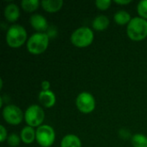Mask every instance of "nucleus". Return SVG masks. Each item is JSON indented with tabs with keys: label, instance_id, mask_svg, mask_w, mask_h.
Listing matches in <instances>:
<instances>
[{
	"label": "nucleus",
	"instance_id": "1",
	"mask_svg": "<svg viewBox=\"0 0 147 147\" xmlns=\"http://www.w3.org/2000/svg\"><path fill=\"white\" fill-rule=\"evenodd\" d=\"M127 33L128 37L134 41L144 40L147 37V21L142 17L132 18L127 24Z\"/></svg>",
	"mask_w": 147,
	"mask_h": 147
},
{
	"label": "nucleus",
	"instance_id": "2",
	"mask_svg": "<svg viewBox=\"0 0 147 147\" xmlns=\"http://www.w3.org/2000/svg\"><path fill=\"white\" fill-rule=\"evenodd\" d=\"M49 45V37L46 33H35L27 41L28 51L34 55L44 53Z\"/></svg>",
	"mask_w": 147,
	"mask_h": 147
},
{
	"label": "nucleus",
	"instance_id": "3",
	"mask_svg": "<svg viewBox=\"0 0 147 147\" xmlns=\"http://www.w3.org/2000/svg\"><path fill=\"white\" fill-rule=\"evenodd\" d=\"M27 31L26 29L18 24L12 25L7 31L6 42L13 48H18L22 46L27 40Z\"/></svg>",
	"mask_w": 147,
	"mask_h": 147
},
{
	"label": "nucleus",
	"instance_id": "4",
	"mask_svg": "<svg viewBox=\"0 0 147 147\" xmlns=\"http://www.w3.org/2000/svg\"><path fill=\"white\" fill-rule=\"evenodd\" d=\"M94 40V33L88 27H80L77 28L71 35V43L77 47H86L90 46Z\"/></svg>",
	"mask_w": 147,
	"mask_h": 147
},
{
	"label": "nucleus",
	"instance_id": "5",
	"mask_svg": "<svg viewBox=\"0 0 147 147\" xmlns=\"http://www.w3.org/2000/svg\"><path fill=\"white\" fill-rule=\"evenodd\" d=\"M24 119L28 126L32 127H39L44 121L45 113L39 105H31L26 109Z\"/></svg>",
	"mask_w": 147,
	"mask_h": 147
},
{
	"label": "nucleus",
	"instance_id": "6",
	"mask_svg": "<svg viewBox=\"0 0 147 147\" xmlns=\"http://www.w3.org/2000/svg\"><path fill=\"white\" fill-rule=\"evenodd\" d=\"M55 140V132L51 126L41 125L36 130V141L41 147L52 146Z\"/></svg>",
	"mask_w": 147,
	"mask_h": 147
},
{
	"label": "nucleus",
	"instance_id": "7",
	"mask_svg": "<svg viewBox=\"0 0 147 147\" xmlns=\"http://www.w3.org/2000/svg\"><path fill=\"white\" fill-rule=\"evenodd\" d=\"M76 106L78 110L84 114H90L96 108V100L89 92L80 93L76 99Z\"/></svg>",
	"mask_w": 147,
	"mask_h": 147
},
{
	"label": "nucleus",
	"instance_id": "8",
	"mask_svg": "<svg viewBox=\"0 0 147 147\" xmlns=\"http://www.w3.org/2000/svg\"><path fill=\"white\" fill-rule=\"evenodd\" d=\"M3 117L7 123L13 126H17L22 122L24 116L19 107L9 104L3 108Z\"/></svg>",
	"mask_w": 147,
	"mask_h": 147
},
{
	"label": "nucleus",
	"instance_id": "9",
	"mask_svg": "<svg viewBox=\"0 0 147 147\" xmlns=\"http://www.w3.org/2000/svg\"><path fill=\"white\" fill-rule=\"evenodd\" d=\"M30 24L34 29L38 31V33H44L48 28L47 19L40 14H34L31 16Z\"/></svg>",
	"mask_w": 147,
	"mask_h": 147
},
{
	"label": "nucleus",
	"instance_id": "10",
	"mask_svg": "<svg viewBox=\"0 0 147 147\" xmlns=\"http://www.w3.org/2000/svg\"><path fill=\"white\" fill-rule=\"evenodd\" d=\"M39 102L45 108H52L56 102V96L50 90H41L39 93Z\"/></svg>",
	"mask_w": 147,
	"mask_h": 147
},
{
	"label": "nucleus",
	"instance_id": "11",
	"mask_svg": "<svg viewBox=\"0 0 147 147\" xmlns=\"http://www.w3.org/2000/svg\"><path fill=\"white\" fill-rule=\"evenodd\" d=\"M4 17L7 21L10 22H14L17 21L20 16V9L19 7L15 3H9L4 8Z\"/></svg>",
	"mask_w": 147,
	"mask_h": 147
},
{
	"label": "nucleus",
	"instance_id": "12",
	"mask_svg": "<svg viewBox=\"0 0 147 147\" xmlns=\"http://www.w3.org/2000/svg\"><path fill=\"white\" fill-rule=\"evenodd\" d=\"M21 140L25 144H31L36 140V131H34V127L26 126L21 131Z\"/></svg>",
	"mask_w": 147,
	"mask_h": 147
},
{
	"label": "nucleus",
	"instance_id": "13",
	"mask_svg": "<svg viewBox=\"0 0 147 147\" xmlns=\"http://www.w3.org/2000/svg\"><path fill=\"white\" fill-rule=\"evenodd\" d=\"M64 4L62 0H43L41 1V6L43 9L50 13L59 11Z\"/></svg>",
	"mask_w": 147,
	"mask_h": 147
},
{
	"label": "nucleus",
	"instance_id": "14",
	"mask_svg": "<svg viewBox=\"0 0 147 147\" xmlns=\"http://www.w3.org/2000/svg\"><path fill=\"white\" fill-rule=\"evenodd\" d=\"M82 143L80 139L74 134H67L65 135L62 140L60 147H81Z\"/></svg>",
	"mask_w": 147,
	"mask_h": 147
},
{
	"label": "nucleus",
	"instance_id": "15",
	"mask_svg": "<svg viewBox=\"0 0 147 147\" xmlns=\"http://www.w3.org/2000/svg\"><path fill=\"white\" fill-rule=\"evenodd\" d=\"M109 19L104 15L97 16L92 22L93 28L97 31L105 30L109 27Z\"/></svg>",
	"mask_w": 147,
	"mask_h": 147
},
{
	"label": "nucleus",
	"instance_id": "16",
	"mask_svg": "<svg viewBox=\"0 0 147 147\" xmlns=\"http://www.w3.org/2000/svg\"><path fill=\"white\" fill-rule=\"evenodd\" d=\"M114 20L119 25H125L127 23L128 24L130 22V21L132 20V18H131L130 14L127 11H126V10H119L115 14Z\"/></svg>",
	"mask_w": 147,
	"mask_h": 147
},
{
	"label": "nucleus",
	"instance_id": "17",
	"mask_svg": "<svg viewBox=\"0 0 147 147\" xmlns=\"http://www.w3.org/2000/svg\"><path fill=\"white\" fill-rule=\"evenodd\" d=\"M21 5L25 11L33 12L38 9L40 5V2L38 0H22Z\"/></svg>",
	"mask_w": 147,
	"mask_h": 147
},
{
	"label": "nucleus",
	"instance_id": "18",
	"mask_svg": "<svg viewBox=\"0 0 147 147\" xmlns=\"http://www.w3.org/2000/svg\"><path fill=\"white\" fill-rule=\"evenodd\" d=\"M132 144L134 147H147V137L144 134H137L133 136Z\"/></svg>",
	"mask_w": 147,
	"mask_h": 147
},
{
	"label": "nucleus",
	"instance_id": "19",
	"mask_svg": "<svg viewBox=\"0 0 147 147\" xmlns=\"http://www.w3.org/2000/svg\"><path fill=\"white\" fill-rule=\"evenodd\" d=\"M137 10L140 17L147 19V0H142L138 3Z\"/></svg>",
	"mask_w": 147,
	"mask_h": 147
},
{
	"label": "nucleus",
	"instance_id": "20",
	"mask_svg": "<svg viewBox=\"0 0 147 147\" xmlns=\"http://www.w3.org/2000/svg\"><path fill=\"white\" fill-rule=\"evenodd\" d=\"M8 144L9 145V146L11 147H16L19 146L20 141H21V137H19L17 134H10L8 139H7Z\"/></svg>",
	"mask_w": 147,
	"mask_h": 147
},
{
	"label": "nucleus",
	"instance_id": "21",
	"mask_svg": "<svg viewBox=\"0 0 147 147\" xmlns=\"http://www.w3.org/2000/svg\"><path fill=\"white\" fill-rule=\"evenodd\" d=\"M96 6L101 9V10H106L108 9L110 5H111V1L110 0H96L95 2Z\"/></svg>",
	"mask_w": 147,
	"mask_h": 147
},
{
	"label": "nucleus",
	"instance_id": "22",
	"mask_svg": "<svg viewBox=\"0 0 147 147\" xmlns=\"http://www.w3.org/2000/svg\"><path fill=\"white\" fill-rule=\"evenodd\" d=\"M5 140H7V131L5 129V127L1 125L0 127V141L3 142Z\"/></svg>",
	"mask_w": 147,
	"mask_h": 147
},
{
	"label": "nucleus",
	"instance_id": "23",
	"mask_svg": "<svg viewBox=\"0 0 147 147\" xmlns=\"http://www.w3.org/2000/svg\"><path fill=\"white\" fill-rule=\"evenodd\" d=\"M41 88H42V90H49V89H50V83H49V81L44 80L41 83Z\"/></svg>",
	"mask_w": 147,
	"mask_h": 147
},
{
	"label": "nucleus",
	"instance_id": "24",
	"mask_svg": "<svg viewBox=\"0 0 147 147\" xmlns=\"http://www.w3.org/2000/svg\"><path fill=\"white\" fill-rule=\"evenodd\" d=\"M132 1L131 0H115V3L117 4H122V5H126L130 3Z\"/></svg>",
	"mask_w": 147,
	"mask_h": 147
}]
</instances>
